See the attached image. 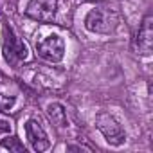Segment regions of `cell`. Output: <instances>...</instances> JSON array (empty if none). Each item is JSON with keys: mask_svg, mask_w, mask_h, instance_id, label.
I'll return each mask as SVG.
<instances>
[{"mask_svg": "<svg viewBox=\"0 0 153 153\" xmlns=\"http://www.w3.org/2000/svg\"><path fill=\"white\" fill-rule=\"evenodd\" d=\"M121 22L123 18L119 11L110 7H96L85 16V29L94 34H114L119 29Z\"/></svg>", "mask_w": 153, "mask_h": 153, "instance_id": "1", "label": "cell"}, {"mask_svg": "<svg viewBox=\"0 0 153 153\" xmlns=\"http://www.w3.org/2000/svg\"><path fill=\"white\" fill-rule=\"evenodd\" d=\"M2 51H4V58L9 65L16 67L22 61H25L29 58V49L27 45L16 36V33L11 27H4V34H2Z\"/></svg>", "mask_w": 153, "mask_h": 153, "instance_id": "2", "label": "cell"}, {"mask_svg": "<svg viewBox=\"0 0 153 153\" xmlns=\"http://www.w3.org/2000/svg\"><path fill=\"white\" fill-rule=\"evenodd\" d=\"M96 126H97V130L103 133L105 140H106L110 146L119 148V146H123V144L126 142V131L123 130V126L119 124V121H117L112 114H108V112L97 114V117H96Z\"/></svg>", "mask_w": 153, "mask_h": 153, "instance_id": "3", "label": "cell"}, {"mask_svg": "<svg viewBox=\"0 0 153 153\" xmlns=\"http://www.w3.org/2000/svg\"><path fill=\"white\" fill-rule=\"evenodd\" d=\"M36 52L47 63H59L65 56V42L59 34L51 33L36 43Z\"/></svg>", "mask_w": 153, "mask_h": 153, "instance_id": "4", "label": "cell"}, {"mask_svg": "<svg viewBox=\"0 0 153 153\" xmlns=\"http://www.w3.org/2000/svg\"><path fill=\"white\" fill-rule=\"evenodd\" d=\"M59 0H31L25 7V15L36 22L51 24L56 20Z\"/></svg>", "mask_w": 153, "mask_h": 153, "instance_id": "5", "label": "cell"}, {"mask_svg": "<svg viewBox=\"0 0 153 153\" xmlns=\"http://www.w3.org/2000/svg\"><path fill=\"white\" fill-rule=\"evenodd\" d=\"M25 135H27V140L31 142L34 151H45L51 148V139L38 119L31 117L25 121Z\"/></svg>", "mask_w": 153, "mask_h": 153, "instance_id": "6", "label": "cell"}, {"mask_svg": "<svg viewBox=\"0 0 153 153\" xmlns=\"http://www.w3.org/2000/svg\"><path fill=\"white\" fill-rule=\"evenodd\" d=\"M151 47H153V18L151 15H146L135 36V51L140 56H149Z\"/></svg>", "mask_w": 153, "mask_h": 153, "instance_id": "7", "label": "cell"}, {"mask_svg": "<svg viewBox=\"0 0 153 153\" xmlns=\"http://www.w3.org/2000/svg\"><path fill=\"white\" fill-rule=\"evenodd\" d=\"M47 114H49V117H51V121H52V124H54L56 128L63 130V128L68 126L67 110H65V106H63L61 103H58V101L49 103V105H47Z\"/></svg>", "mask_w": 153, "mask_h": 153, "instance_id": "8", "label": "cell"}, {"mask_svg": "<svg viewBox=\"0 0 153 153\" xmlns=\"http://www.w3.org/2000/svg\"><path fill=\"white\" fill-rule=\"evenodd\" d=\"M0 148L9 149V151H25V146L16 137H6V139H2V140H0Z\"/></svg>", "mask_w": 153, "mask_h": 153, "instance_id": "9", "label": "cell"}, {"mask_svg": "<svg viewBox=\"0 0 153 153\" xmlns=\"http://www.w3.org/2000/svg\"><path fill=\"white\" fill-rule=\"evenodd\" d=\"M15 105H16L15 96H7V94L0 92V112H9V110H13Z\"/></svg>", "mask_w": 153, "mask_h": 153, "instance_id": "10", "label": "cell"}, {"mask_svg": "<svg viewBox=\"0 0 153 153\" xmlns=\"http://www.w3.org/2000/svg\"><path fill=\"white\" fill-rule=\"evenodd\" d=\"M7 131H11V123L0 115V133H7Z\"/></svg>", "mask_w": 153, "mask_h": 153, "instance_id": "11", "label": "cell"}]
</instances>
